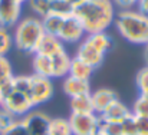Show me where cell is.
Segmentation results:
<instances>
[{
	"label": "cell",
	"instance_id": "1",
	"mask_svg": "<svg viewBox=\"0 0 148 135\" xmlns=\"http://www.w3.org/2000/svg\"><path fill=\"white\" fill-rule=\"evenodd\" d=\"M73 16L82 23L86 35L106 32L115 20V6L112 0H84L73 7Z\"/></svg>",
	"mask_w": 148,
	"mask_h": 135
},
{
	"label": "cell",
	"instance_id": "2",
	"mask_svg": "<svg viewBox=\"0 0 148 135\" xmlns=\"http://www.w3.org/2000/svg\"><path fill=\"white\" fill-rule=\"evenodd\" d=\"M118 33L132 45H148V16L140 10H121L115 16Z\"/></svg>",
	"mask_w": 148,
	"mask_h": 135
},
{
	"label": "cell",
	"instance_id": "3",
	"mask_svg": "<svg viewBox=\"0 0 148 135\" xmlns=\"http://www.w3.org/2000/svg\"><path fill=\"white\" fill-rule=\"evenodd\" d=\"M46 33L39 17L20 19L12 33L13 46H16V49H19L20 52L35 55Z\"/></svg>",
	"mask_w": 148,
	"mask_h": 135
},
{
	"label": "cell",
	"instance_id": "4",
	"mask_svg": "<svg viewBox=\"0 0 148 135\" xmlns=\"http://www.w3.org/2000/svg\"><path fill=\"white\" fill-rule=\"evenodd\" d=\"M0 106H3L4 109H7V111H9L10 114H13L16 118H23V116H26L30 111L35 109V106H33L30 98H29L25 92L13 88V85H12V89L1 98Z\"/></svg>",
	"mask_w": 148,
	"mask_h": 135
},
{
	"label": "cell",
	"instance_id": "5",
	"mask_svg": "<svg viewBox=\"0 0 148 135\" xmlns=\"http://www.w3.org/2000/svg\"><path fill=\"white\" fill-rule=\"evenodd\" d=\"M29 78H30V81H29V98H30L33 106L36 108L39 105L49 102L55 93L52 79L35 75V73L29 75Z\"/></svg>",
	"mask_w": 148,
	"mask_h": 135
},
{
	"label": "cell",
	"instance_id": "6",
	"mask_svg": "<svg viewBox=\"0 0 148 135\" xmlns=\"http://www.w3.org/2000/svg\"><path fill=\"white\" fill-rule=\"evenodd\" d=\"M72 135H95L99 131L101 119L95 112L89 114H72L68 118Z\"/></svg>",
	"mask_w": 148,
	"mask_h": 135
},
{
	"label": "cell",
	"instance_id": "7",
	"mask_svg": "<svg viewBox=\"0 0 148 135\" xmlns=\"http://www.w3.org/2000/svg\"><path fill=\"white\" fill-rule=\"evenodd\" d=\"M85 35L86 33H85L82 23L72 13V14L63 17L62 26H60L56 38L65 45V43H79L85 38Z\"/></svg>",
	"mask_w": 148,
	"mask_h": 135
},
{
	"label": "cell",
	"instance_id": "8",
	"mask_svg": "<svg viewBox=\"0 0 148 135\" xmlns=\"http://www.w3.org/2000/svg\"><path fill=\"white\" fill-rule=\"evenodd\" d=\"M22 16V3L17 0H0V26L14 27Z\"/></svg>",
	"mask_w": 148,
	"mask_h": 135
},
{
	"label": "cell",
	"instance_id": "9",
	"mask_svg": "<svg viewBox=\"0 0 148 135\" xmlns=\"http://www.w3.org/2000/svg\"><path fill=\"white\" fill-rule=\"evenodd\" d=\"M50 119L52 118H49L42 111H35V109L22 118L23 124L26 125L30 135H48Z\"/></svg>",
	"mask_w": 148,
	"mask_h": 135
},
{
	"label": "cell",
	"instance_id": "10",
	"mask_svg": "<svg viewBox=\"0 0 148 135\" xmlns=\"http://www.w3.org/2000/svg\"><path fill=\"white\" fill-rule=\"evenodd\" d=\"M75 58L84 60L85 63H88L89 66H92L94 69H97V68H99V66L102 65L105 55H103L102 52H99L98 49L92 45L86 38H84V39L79 42V45H78L76 56H75Z\"/></svg>",
	"mask_w": 148,
	"mask_h": 135
},
{
	"label": "cell",
	"instance_id": "11",
	"mask_svg": "<svg viewBox=\"0 0 148 135\" xmlns=\"http://www.w3.org/2000/svg\"><path fill=\"white\" fill-rule=\"evenodd\" d=\"M119 98L116 92L108 88H101L95 92H91V101H92V109L97 115H101L105 109H108L114 102H116Z\"/></svg>",
	"mask_w": 148,
	"mask_h": 135
},
{
	"label": "cell",
	"instance_id": "12",
	"mask_svg": "<svg viewBox=\"0 0 148 135\" xmlns=\"http://www.w3.org/2000/svg\"><path fill=\"white\" fill-rule=\"evenodd\" d=\"M132 112L131 109L122 102V101H116L114 102L108 109H105L101 115L99 119L102 122H112V124H121L122 121H125L128 116H131Z\"/></svg>",
	"mask_w": 148,
	"mask_h": 135
},
{
	"label": "cell",
	"instance_id": "13",
	"mask_svg": "<svg viewBox=\"0 0 148 135\" xmlns=\"http://www.w3.org/2000/svg\"><path fill=\"white\" fill-rule=\"evenodd\" d=\"M62 89L65 92V95H68L69 98H75V96L91 93V84H89V81L78 79V78L68 75L66 78H63Z\"/></svg>",
	"mask_w": 148,
	"mask_h": 135
},
{
	"label": "cell",
	"instance_id": "14",
	"mask_svg": "<svg viewBox=\"0 0 148 135\" xmlns=\"http://www.w3.org/2000/svg\"><path fill=\"white\" fill-rule=\"evenodd\" d=\"M13 78H14V73H13L10 60L6 56H0V102H1V98L12 89Z\"/></svg>",
	"mask_w": 148,
	"mask_h": 135
},
{
	"label": "cell",
	"instance_id": "15",
	"mask_svg": "<svg viewBox=\"0 0 148 135\" xmlns=\"http://www.w3.org/2000/svg\"><path fill=\"white\" fill-rule=\"evenodd\" d=\"M50 59H52V66H53V78H66L69 75V66L72 60L66 49L50 56Z\"/></svg>",
	"mask_w": 148,
	"mask_h": 135
},
{
	"label": "cell",
	"instance_id": "16",
	"mask_svg": "<svg viewBox=\"0 0 148 135\" xmlns=\"http://www.w3.org/2000/svg\"><path fill=\"white\" fill-rule=\"evenodd\" d=\"M32 66H33V73L35 75L45 76V78H49V79L53 78V66H52V59L49 56L35 53L33 60H32Z\"/></svg>",
	"mask_w": 148,
	"mask_h": 135
},
{
	"label": "cell",
	"instance_id": "17",
	"mask_svg": "<svg viewBox=\"0 0 148 135\" xmlns=\"http://www.w3.org/2000/svg\"><path fill=\"white\" fill-rule=\"evenodd\" d=\"M65 50V45L56 38V36H52V35H45L40 45L38 47L36 53H40V55H45V56H53L59 52Z\"/></svg>",
	"mask_w": 148,
	"mask_h": 135
},
{
	"label": "cell",
	"instance_id": "18",
	"mask_svg": "<svg viewBox=\"0 0 148 135\" xmlns=\"http://www.w3.org/2000/svg\"><path fill=\"white\" fill-rule=\"evenodd\" d=\"M94 68L89 66L88 63H85L84 60L78 59V58H72L71 60V66H69V75L78 79H84V81H89V78L94 73Z\"/></svg>",
	"mask_w": 148,
	"mask_h": 135
},
{
	"label": "cell",
	"instance_id": "19",
	"mask_svg": "<svg viewBox=\"0 0 148 135\" xmlns=\"http://www.w3.org/2000/svg\"><path fill=\"white\" fill-rule=\"evenodd\" d=\"M86 39L98 49L99 52H102L103 55H106L114 45L112 38L106 33V32H99V33H92V35H86Z\"/></svg>",
	"mask_w": 148,
	"mask_h": 135
},
{
	"label": "cell",
	"instance_id": "20",
	"mask_svg": "<svg viewBox=\"0 0 148 135\" xmlns=\"http://www.w3.org/2000/svg\"><path fill=\"white\" fill-rule=\"evenodd\" d=\"M69 106H71V112L72 114H89V112H94L92 101H91V93L71 98Z\"/></svg>",
	"mask_w": 148,
	"mask_h": 135
},
{
	"label": "cell",
	"instance_id": "21",
	"mask_svg": "<svg viewBox=\"0 0 148 135\" xmlns=\"http://www.w3.org/2000/svg\"><path fill=\"white\" fill-rule=\"evenodd\" d=\"M63 17L65 16H59V14H48L43 19H40L43 29H45V33L52 35V36H58L59 29H60L62 22H63Z\"/></svg>",
	"mask_w": 148,
	"mask_h": 135
},
{
	"label": "cell",
	"instance_id": "22",
	"mask_svg": "<svg viewBox=\"0 0 148 135\" xmlns=\"http://www.w3.org/2000/svg\"><path fill=\"white\" fill-rule=\"evenodd\" d=\"M48 135H72L68 119L66 118H52Z\"/></svg>",
	"mask_w": 148,
	"mask_h": 135
},
{
	"label": "cell",
	"instance_id": "23",
	"mask_svg": "<svg viewBox=\"0 0 148 135\" xmlns=\"http://www.w3.org/2000/svg\"><path fill=\"white\" fill-rule=\"evenodd\" d=\"M30 10L39 16V19H43L45 16L50 14V6L52 0H27Z\"/></svg>",
	"mask_w": 148,
	"mask_h": 135
},
{
	"label": "cell",
	"instance_id": "24",
	"mask_svg": "<svg viewBox=\"0 0 148 135\" xmlns=\"http://www.w3.org/2000/svg\"><path fill=\"white\" fill-rule=\"evenodd\" d=\"M13 47V36L7 27L0 26V56H6Z\"/></svg>",
	"mask_w": 148,
	"mask_h": 135
},
{
	"label": "cell",
	"instance_id": "25",
	"mask_svg": "<svg viewBox=\"0 0 148 135\" xmlns=\"http://www.w3.org/2000/svg\"><path fill=\"white\" fill-rule=\"evenodd\" d=\"M131 112L137 118H145V116H148V96L140 95V98L135 101Z\"/></svg>",
	"mask_w": 148,
	"mask_h": 135
},
{
	"label": "cell",
	"instance_id": "26",
	"mask_svg": "<svg viewBox=\"0 0 148 135\" xmlns=\"http://www.w3.org/2000/svg\"><path fill=\"white\" fill-rule=\"evenodd\" d=\"M135 84L141 95L148 96V66H144L143 69L138 71L135 76Z\"/></svg>",
	"mask_w": 148,
	"mask_h": 135
},
{
	"label": "cell",
	"instance_id": "27",
	"mask_svg": "<svg viewBox=\"0 0 148 135\" xmlns=\"http://www.w3.org/2000/svg\"><path fill=\"white\" fill-rule=\"evenodd\" d=\"M17 119H20V118H16L13 114H10L7 109H4L3 106H0V130H1V132L4 131V130H7L9 127H12Z\"/></svg>",
	"mask_w": 148,
	"mask_h": 135
},
{
	"label": "cell",
	"instance_id": "28",
	"mask_svg": "<svg viewBox=\"0 0 148 135\" xmlns=\"http://www.w3.org/2000/svg\"><path fill=\"white\" fill-rule=\"evenodd\" d=\"M121 131H122V135H138L137 119L134 115L128 116L125 121L121 122Z\"/></svg>",
	"mask_w": 148,
	"mask_h": 135
},
{
	"label": "cell",
	"instance_id": "29",
	"mask_svg": "<svg viewBox=\"0 0 148 135\" xmlns=\"http://www.w3.org/2000/svg\"><path fill=\"white\" fill-rule=\"evenodd\" d=\"M1 135H30V132L27 131V128H26V125L23 124V121H22V118L20 119H17L12 127H9L7 130H4Z\"/></svg>",
	"mask_w": 148,
	"mask_h": 135
},
{
	"label": "cell",
	"instance_id": "30",
	"mask_svg": "<svg viewBox=\"0 0 148 135\" xmlns=\"http://www.w3.org/2000/svg\"><path fill=\"white\" fill-rule=\"evenodd\" d=\"M101 135H122L121 124H112V122H102L99 127Z\"/></svg>",
	"mask_w": 148,
	"mask_h": 135
},
{
	"label": "cell",
	"instance_id": "31",
	"mask_svg": "<svg viewBox=\"0 0 148 135\" xmlns=\"http://www.w3.org/2000/svg\"><path fill=\"white\" fill-rule=\"evenodd\" d=\"M112 3H114V6H116L122 10H130L138 4V0H112Z\"/></svg>",
	"mask_w": 148,
	"mask_h": 135
},
{
	"label": "cell",
	"instance_id": "32",
	"mask_svg": "<svg viewBox=\"0 0 148 135\" xmlns=\"http://www.w3.org/2000/svg\"><path fill=\"white\" fill-rule=\"evenodd\" d=\"M137 127H138V135H148V116L145 118H137Z\"/></svg>",
	"mask_w": 148,
	"mask_h": 135
},
{
	"label": "cell",
	"instance_id": "33",
	"mask_svg": "<svg viewBox=\"0 0 148 135\" xmlns=\"http://www.w3.org/2000/svg\"><path fill=\"white\" fill-rule=\"evenodd\" d=\"M138 10L148 16V0H138Z\"/></svg>",
	"mask_w": 148,
	"mask_h": 135
},
{
	"label": "cell",
	"instance_id": "34",
	"mask_svg": "<svg viewBox=\"0 0 148 135\" xmlns=\"http://www.w3.org/2000/svg\"><path fill=\"white\" fill-rule=\"evenodd\" d=\"M66 1H68V3H69V4L72 6V7H75V6H78V4H81V3H82L84 0H66Z\"/></svg>",
	"mask_w": 148,
	"mask_h": 135
},
{
	"label": "cell",
	"instance_id": "35",
	"mask_svg": "<svg viewBox=\"0 0 148 135\" xmlns=\"http://www.w3.org/2000/svg\"><path fill=\"white\" fill-rule=\"evenodd\" d=\"M144 58H145V63L148 66V45H145V50H144Z\"/></svg>",
	"mask_w": 148,
	"mask_h": 135
},
{
	"label": "cell",
	"instance_id": "36",
	"mask_svg": "<svg viewBox=\"0 0 148 135\" xmlns=\"http://www.w3.org/2000/svg\"><path fill=\"white\" fill-rule=\"evenodd\" d=\"M17 1H19V3H22V4H23V3H26V1H27V0H17Z\"/></svg>",
	"mask_w": 148,
	"mask_h": 135
},
{
	"label": "cell",
	"instance_id": "37",
	"mask_svg": "<svg viewBox=\"0 0 148 135\" xmlns=\"http://www.w3.org/2000/svg\"><path fill=\"white\" fill-rule=\"evenodd\" d=\"M95 135H101V132H99V131H98V132H97V134H95Z\"/></svg>",
	"mask_w": 148,
	"mask_h": 135
},
{
	"label": "cell",
	"instance_id": "38",
	"mask_svg": "<svg viewBox=\"0 0 148 135\" xmlns=\"http://www.w3.org/2000/svg\"><path fill=\"white\" fill-rule=\"evenodd\" d=\"M0 135H1V130H0Z\"/></svg>",
	"mask_w": 148,
	"mask_h": 135
}]
</instances>
